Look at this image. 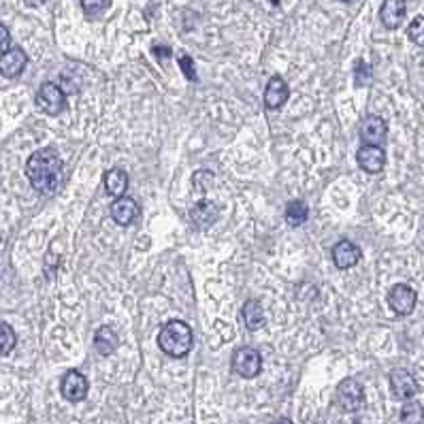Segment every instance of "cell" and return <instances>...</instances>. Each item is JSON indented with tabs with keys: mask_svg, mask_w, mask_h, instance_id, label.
<instances>
[{
	"mask_svg": "<svg viewBox=\"0 0 424 424\" xmlns=\"http://www.w3.org/2000/svg\"><path fill=\"white\" fill-rule=\"evenodd\" d=\"M104 7H107V0H81V9L87 16H94V13L102 11Z\"/></svg>",
	"mask_w": 424,
	"mask_h": 424,
	"instance_id": "26",
	"label": "cell"
},
{
	"mask_svg": "<svg viewBox=\"0 0 424 424\" xmlns=\"http://www.w3.org/2000/svg\"><path fill=\"white\" fill-rule=\"evenodd\" d=\"M18 344V337H16V331L7 325V322H0V356H7L13 352Z\"/></svg>",
	"mask_w": 424,
	"mask_h": 424,
	"instance_id": "22",
	"label": "cell"
},
{
	"mask_svg": "<svg viewBox=\"0 0 424 424\" xmlns=\"http://www.w3.org/2000/svg\"><path fill=\"white\" fill-rule=\"evenodd\" d=\"M275 424H292V420H288V418H279Z\"/></svg>",
	"mask_w": 424,
	"mask_h": 424,
	"instance_id": "30",
	"label": "cell"
},
{
	"mask_svg": "<svg viewBox=\"0 0 424 424\" xmlns=\"http://www.w3.org/2000/svg\"><path fill=\"white\" fill-rule=\"evenodd\" d=\"M407 16V5L405 0H384L380 9V20L388 30H394L403 24Z\"/></svg>",
	"mask_w": 424,
	"mask_h": 424,
	"instance_id": "16",
	"label": "cell"
},
{
	"mask_svg": "<svg viewBox=\"0 0 424 424\" xmlns=\"http://www.w3.org/2000/svg\"><path fill=\"white\" fill-rule=\"evenodd\" d=\"M388 137V124L380 116H367L361 124L363 145H384Z\"/></svg>",
	"mask_w": 424,
	"mask_h": 424,
	"instance_id": "9",
	"label": "cell"
},
{
	"mask_svg": "<svg viewBox=\"0 0 424 424\" xmlns=\"http://www.w3.org/2000/svg\"><path fill=\"white\" fill-rule=\"evenodd\" d=\"M307 218H309V207H307L305 200L296 198V200L288 202V207H286V222L290 226H301V224L307 222Z\"/></svg>",
	"mask_w": 424,
	"mask_h": 424,
	"instance_id": "20",
	"label": "cell"
},
{
	"mask_svg": "<svg viewBox=\"0 0 424 424\" xmlns=\"http://www.w3.org/2000/svg\"><path fill=\"white\" fill-rule=\"evenodd\" d=\"M290 96V87L288 83L279 77V75H273L265 87V107L269 111H275L279 107H284V102L288 100Z\"/></svg>",
	"mask_w": 424,
	"mask_h": 424,
	"instance_id": "12",
	"label": "cell"
},
{
	"mask_svg": "<svg viewBox=\"0 0 424 424\" xmlns=\"http://www.w3.org/2000/svg\"><path fill=\"white\" fill-rule=\"evenodd\" d=\"M401 424H424V407L418 401H407L401 409Z\"/></svg>",
	"mask_w": 424,
	"mask_h": 424,
	"instance_id": "21",
	"label": "cell"
},
{
	"mask_svg": "<svg viewBox=\"0 0 424 424\" xmlns=\"http://www.w3.org/2000/svg\"><path fill=\"white\" fill-rule=\"evenodd\" d=\"M356 162L365 173H382L386 166V152L382 145H363L356 154Z\"/></svg>",
	"mask_w": 424,
	"mask_h": 424,
	"instance_id": "11",
	"label": "cell"
},
{
	"mask_svg": "<svg viewBox=\"0 0 424 424\" xmlns=\"http://www.w3.org/2000/svg\"><path fill=\"white\" fill-rule=\"evenodd\" d=\"M271 5H275V7H277V5H279V0H271Z\"/></svg>",
	"mask_w": 424,
	"mask_h": 424,
	"instance_id": "31",
	"label": "cell"
},
{
	"mask_svg": "<svg viewBox=\"0 0 424 424\" xmlns=\"http://www.w3.org/2000/svg\"><path fill=\"white\" fill-rule=\"evenodd\" d=\"M262 369V356L254 348H239L233 354V371L246 380H252Z\"/></svg>",
	"mask_w": 424,
	"mask_h": 424,
	"instance_id": "4",
	"label": "cell"
},
{
	"mask_svg": "<svg viewBox=\"0 0 424 424\" xmlns=\"http://www.w3.org/2000/svg\"><path fill=\"white\" fill-rule=\"evenodd\" d=\"M243 322L250 331H258L265 327L267 317H265V309L258 301H248L243 305Z\"/></svg>",
	"mask_w": 424,
	"mask_h": 424,
	"instance_id": "19",
	"label": "cell"
},
{
	"mask_svg": "<svg viewBox=\"0 0 424 424\" xmlns=\"http://www.w3.org/2000/svg\"><path fill=\"white\" fill-rule=\"evenodd\" d=\"M361 256H363V254H361V248H358L356 243L348 241V239H341V241L333 248V262H335V267L341 269V271L356 267L358 260H361Z\"/></svg>",
	"mask_w": 424,
	"mask_h": 424,
	"instance_id": "14",
	"label": "cell"
},
{
	"mask_svg": "<svg viewBox=\"0 0 424 424\" xmlns=\"http://www.w3.org/2000/svg\"><path fill=\"white\" fill-rule=\"evenodd\" d=\"M416 301H418V294L407 284H396L388 294V305L396 315H409L416 309Z\"/></svg>",
	"mask_w": 424,
	"mask_h": 424,
	"instance_id": "7",
	"label": "cell"
},
{
	"mask_svg": "<svg viewBox=\"0 0 424 424\" xmlns=\"http://www.w3.org/2000/svg\"><path fill=\"white\" fill-rule=\"evenodd\" d=\"M35 100H37V107L43 114L52 116V118L60 116L64 111V107H66V94H64V90L60 85L52 83V81H47V83H43L39 87Z\"/></svg>",
	"mask_w": 424,
	"mask_h": 424,
	"instance_id": "3",
	"label": "cell"
},
{
	"mask_svg": "<svg viewBox=\"0 0 424 424\" xmlns=\"http://www.w3.org/2000/svg\"><path fill=\"white\" fill-rule=\"evenodd\" d=\"M158 348L171 358H183L192 350V329L183 320H169L158 333Z\"/></svg>",
	"mask_w": 424,
	"mask_h": 424,
	"instance_id": "2",
	"label": "cell"
},
{
	"mask_svg": "<svg viewBox=\"0 0 424 424\" xmlns=\"http://www.w3.org/2000/svg\"><path fill=\"white\" fill-rule=\"evenodd\" d=\"M390 390L392 396L399 401H409L418 394L420 386L416 382V377L407 371V369H394L390 373Z\"/></svg>",
	"mask_w": 424,
	"mask_h": 424,
	"instance_id": "8",
	"label": "cell"
},
{
	"mask_svg": "<svg viewBox=\"0 0 424 424\" xmlns=\"http://www.w3.org/2000/svg\"><path fill=\"white\" fill-rule=\"evenodd\" d=\"M339 3H352V0H339Z\"/></svg>",
	"mask_w": 424,
	"mask_h": 424,
	"instance_id": "32",
	"label": "cell"
},
{
	"mask_svg": "<svg viewBox=\"0 0 424 424\" xmlns=\"http://www.w3.org/2000/svg\"><path fill=\"white\" fill-rule=\"evenodd\" d=\"M177 62H179V68L186 75L188 81H198V75H196V68H194V60L188 54H181Z\"/></svg>",
	"mask_w": 424,
	"mask_h": 424,
	"instance_id": "25",
	"label": "cell"
},
{
	"mask_svg": "<svg viewBox=\"0 0 424 424\" xmlns=\"http://www.w3.org/2000/svg\"><path fill=\"white\" fill-rule=\"evenodd\" d=\"M43 3H47V0H26L28 7H41Z\"/></svg>",
	"mask_w": 424,
	"mask_h": 424,
	"instance_id": "29",
	"label": "cell"
},
{
	"mask_svg": "<svg viewBox=\"0 0 424 424\" xmlns=\"http://www.w3.org/2000/svg\"><path fill=\"white\" fill-rule=\"evenodd\" d=\"M94 348L100 356H111L118 350V335L111 327H100L94 335Z\"/></svg>",
	"mask_w": 424,
	"mask_h": 424,
	"instance_id": "18",
	"label": "cell"
},
{
	"mask_svg": "<svg viewBox=\"0 0 424 424\" xmlns=\"http://www.w3.org/2000/svg\"><path fill=\"white\" fill-rule=\"evenodd\" d=\"M26 177L39 194H54L64 181V162L54 147L35 152L26 162Z\"/></svg>",
	"mask_w": 424,
	"mask_h": 424,
	"instance_id": "1",
	"label": "cell"
},
{
	"mask_svg": "<svg viewBox=\"0 0 424 424\" xmlns=\"http://www.w3.org/2000/svg\"><path fill=\"white\" fill-rule=\"evenodd\" d=\"M28 64V56L22 47H9L7 52L0 54V73L7 79H16L24 73Z\"/></svg>",
	"mask_w": 424,
	"mask_h": 424,
	"instance_id": "10",
	"label": "cell"
},
{
	"mask_svg": "<svg viewBox=\"0 0 424 424\" xmlns=\"http://www.w3.org/2000/svg\"><path fill=\"white\" fill-rule=\"evenodd\" d=\"M109 211H111L114 222H118L120 226H128V224H133V222L137 220V216H139V205H137V200L131 198V196H120V198L114 200V205H111Z\"/></svg>",
	"mask_w": 424,
	"mask_h": 424,
	"instance_id": "13",
	"label": "cell"
},
{
	"mask_svg": "<svg viewBox=\"0 0 424 424\" xmlns=\"http://www.w3.org/2000/svg\"><path fill=\"white\" fill-rule=\"evenodd\" d=\"M337 403L344 411H361L365 407V390L356 380H344L337 386Z\"/></svg>",
	"mask_w": 424,
	"mask_h": 424,
	"instance_id": "5",
	"label": "cell"
},
{
	"mask_svg": "<svg viewBox=\"0 0 424 424\" xmlns=\"http://www.w3.org/2000/svg\"><path fill=\"white\" fill-rule=\"evenodd\" d=\"M407 37L418 47H424V16H418V18L411 20V24L407 28Z\"/></svg>",
	"mask_w": 424,
	"mask_h": 424,
	"instance_id": "24",
	"label": "cell"
},
{
	"mask_svg": "<svg viewBox=\"0 0 424 424\" xmlns=\"http://www.w3.org/2000/svg\"><path fill=\"white\" fill-rule=\"evenodd\" d=\"M190 220L198 231H207L214 226V222L218 220V207L211 200H200L192 207L190 211Z\"/></svg>",
	"mask_w": 424,
	"mask_h": 424,
	"instance_id": "15",
	"label": "cell"
},
{
	"mask_svg": "<svg viewBox=\"0 0 424 424\" xmlns=\"http://www.w3.org/2000/svg\"><path fill=\"white\" fill-rule=\"evenodd\" d=\"M87 390H90V384H87V377L81 371L71 369V371L64 373L62 384H60V392L66 401L79 403L87 396Z\"/></svg>",
	"mask_w": 424,
	"mask_h": 424,
	"instance_id": "6",
	"label": "cell"
},
{
	"mask_svg": "<svg viewBox=\"0 0 424 424\" xmlns=\"http://www.w3.org/2000/svg\"><path fill=\"white\" fill-rule=\"evenodd\" d=\"M11 47V35H9V28L5 24H0V54L7 52Z\"/></svg>",
	"mask_w": 424,
	"mask_h": 424,
	"instance_id": "27",
	"label": "cell"
},
{
	"mask_svg": "<svg viewBox=\"0 0 424 424\" xmlns=\"http://www.w3.org/2000/svg\"><path fill=\"white\" fill-rule=\"evenodd\" d=\"M152 54L164 64V60H169L173 52H171V47H166V45H164V47H162V45H154V47H152Z\"/></svg>",
	"mask_w": 424,
	"mask_h": 424,
	"instance_id": "28",
	"label": "cell"
},
{
	"mask_svg": "<svg viewBox=\"0 0 424 424\" xmlns=\"http://www.w3.org/2000/svg\"><path fill=\"white\" fill-rule=\"evenodd\" d=\"M102 183H104V190H107L109 196L120 198V196H124V192L128 188V175L122 169H109L102 177Z\"/></svg>",
	"mask_w": 424,
	"mask_h": 424,
	"instance_id": "17",
	"label": "cell"
},
{
	"mask_svg": "<svg viewBox=\"0 0 424 424\" xmlns=\"http://www.w3.org/2000/svg\"><path fill=\"white\" fill-rule=\"evenodd\" d=\"M371 77H373L371 64H367L365 60H356V62H354V83H356L358 87L369 85V83H371Z\"/></svg>",
	"mask_w": 424,
	"mask_h": 424,
	"instance_id": "23",
	"label": "cell"
}]
</instances>
